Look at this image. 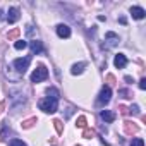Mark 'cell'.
I'll return each instance as SVG.
<instances>
[{
    "label": "cell",
    "instance_id": "obj_4",
    "mask_svg": "<svg viewBox=\"0 0 146 146\" xmlns=\"http://www.w3.org/2000/svg\"><path fill=\"white\" fill-rule=\"evenodd\" d=\"M110 96H112V90H110L108 86H103L102 91H100V95H98V105H100V107L107 105V103L110 102Z\"/></svg>",
    "mask_w": 146,
    "mask_h": 146
},
{
    "label": "cell",
    "instance_id": "obj_19",
    "mask_svg": "<svg viewBox=\"0 0 146 146\" xmlns=\"http://www.w3.org/2000/svg\"><path fill=\"white\" fill-rule=\"evenodd\" d=\"M14 46H16V50H24V48L28 46V43H26V41H23V40H19V41H16V45H14Z\"/></svg>",
    "mask_w": 146,
    "mask_h": 146
},
{
    "label": "cell",
    "instance_id": "obj_12",
    "mask_svg": "<svg viewBox=\"0 0 146 146\" xmlns=\"http://www.w3.org/2000/svg\"><path fill=\"white\" fill-rule=\"evenodd\" d=\"M102 119L105 122H113L115 120V113L112 110H102Z\"/></svg>",
    "mask_w": 146,
    "mask_h": 146
},
{
    "label": "cell",
    "instance_id": "obj_13",
    "mask_svg": "<svg viewBox=\"0 0 146 146\" xmlns=\"http://www.w3.org/2000/svg\"><path fill=\"white\" fill-rule=\"evenodd\" d=\"M31 52H33V53H41V52H43V45H41V41H38V40L31 41Z\"/></svg>",
    "mask_w": 146,
    "mask_h": 146
},
{
    "label": "cell",
    "instance_id": "obj_17",
    "mask_svg": "<svg viewBox=\"0 0 146 146\" xmlns=\"http://www.w3.org/2000/svg\"><path fill=\"white\" fill-rule=\"evenodd\" d=\"M53 125H55V131H57L58 134H62V132H64V124H62V120L55 119V120H53Z\"/></svg>",
    "mask_w": 146,
    "mask_h": 146
},
{
    "label": "cell",
    "instance_id": "obj_27",
    "mask_svg": "<svg viewBox=\"0 0 146 146\" xmlns=\"http://www.w3.org/2000/svg\"><path fill=\"white\" fill-rule=\"evenodd\" d=\"M139 88H141V90H146V79H144V78L139 81Z\"/></svg>",
    "mask_w": 146,
    "mask_h": 146
},
{
    "label": "cell",
    "instance_id": "obj_11",
    "mask_svg": "<svg viewBox=\"0 0 146 146\" xmlns=\"http://www.w3.org/2000/svg\"><path fill=\"white\" fill-rule=\"evenodd\" d=\"M84 67H86V62H79V64H74L72 65V69H70V72L74 76H78V74H81V72L84 70Z\"/></svg>",
    "mask_w": 146,
    "mask_h": 146
},
{
    "label": "cell",
    "instance_id": "obj_10",
    "mask_svg": "<svg viewBox=\"0 0 146 146\" xmlns=\"http://www.w3.org/2000/svg\"><path fill=\"white\" fill-rule=\"evenodd\" d=\"M131 14H132V17L134 19H143L144 17V9L143 7H131Z\"/></svg>",
    "mask_w": 146,
    "mask_h": 146
},
{
    "label": "cell",
    "instance_id": "obj_7",
    "mask_svg": "<svg viewBox=\"0 0 146 146\" xmlns=\"http://www.w3.org/2000/svg\"><path fill=\"white\" fill-rule=\"evenodd\" d=\"M57 35H58L60 38H69V36H70V28H69L67 24H58V26H57Z\"/></svg>",
    "mask_w": 146,
    "mask_h": 146
},
{
    "label": "cell",
    "instance_id": "obj_15",
    "mask_svg": "<svg viewBox=\"0 0 146 146\" xmlns=\"http://www.w3.org/2000/svg\"><path fill=\"white\" fill-rule=\"evenodd\" d=\"M19 35H21V29H19V28H14V29H11V31H9L7 38H9L11 41H14V40H17V38H19Z\"/></svg>",
    "mask_w": 146,
    "mask_h": 146
},
{
    "label": "cell",
    "instance_id": "obj_24",
    "mask_svg": "<svg viewBox=\"0 0 146 146\" xmlns=\"http://www.w3.org/2000/svg\"><path fill=\"white\" fill-rule=\"evenodd\" d=\"M131 146H144V141L141 137H134L132 143H131Z\"/></svg>",
    "mask_w": 146,
    "mask_h": 146
},
{
    "label": "cell",
    "instance_id": "obj_3",
    "mask_svg": "<svg viewBox=\"0 0 146 146\" xmlns=\"http://www.w3.org/2000/svg\"><path fill=\"white\" fill-rule=\"evenodd\" d=\"M29 62H31V57H24V58H16L14 60V67L19 74H24L26 69L29 67Z\"/></svg>",
    "mask_w": 146,
    "mask_h": 146
},
{
    "label": "cell",
    "instance_id": "obj_20",
    "mask_svg": "<svg viewBox=\"0 0 146 146\" xmlns=\"http://www.w3.org/2000/svg\"><path fill=\"white\" fill-rule=\"evenodd\" d=\"M107 84H108V88H110V86H115V84H117V81H115V78H113L112 74H107Z\"/></svg>",
    "mask_w": 146,
    "mask_h": 146
},
{
    "label": "cell",
    "instance_id": "obj_18",
    "mask_svg": "<svg viewBox=\"0 0 146 146\" xmlns=\"http://www.w3.org/2000/svg\"><path fill=\"white\" fill-rule=\"evenodd\" d=\"M119 96H122V98H132V93L129 90H119Z\"/></svg>",
    "mask_w": 146,
    "mask_h": 146
},
{
    "label": "cell",
    "instance_id": "obj_28",
    "mask_svg": "<svg viewBox=\"0 0 146 146\" xmlns=\"http://www.w3.org/2000/svg\"><path fill=\"white\" fill-rule=\"evenodd\" d=\"M5 110V102H0V113Z\"/></svg>",
    "mask_w": 146,
    "mask_h": 146
},
{
    "label": "cell",
    "instance_id": "obj_5",
    "mask_svg": "<svg viewBox=\"0 0 146 146\" xmlns=\"http://www.w3.org/2000/svg\"><path fill=\"white\" fill-rule=\"evenodd\" d=\"M19 17H21V11H19V7H11L9 12H7V16H5V19H7L9 24H14Z\"/></svg>",
    "mask_w": 146,
    "mask_h": 146
},
{
    "label": "cell",
    "instance_id": "obj_9",
    "mask_svg": "<svg viewBox=\"0 0 146 146\" xmlns=\"http://www.w3.org/2000/svg\"><path fill=\"white\" fill-rule=\"evenodd\" d=\"M105 38H107V46H115L117 43H119V36L115 35V33H112V31H108L107 35H105ZM107 46H103V48H107Z\"/></svg>",
    "mask_w": 146,
    "mask_h": 146
},
{
    "label": "cell",
    "instance_id": "obj_26",
    "mask_svg": "<svg viewBox=\"0 0 146 146\" xmlns=\"http://www.w3.org/2000/svg\"><path fill=\"white\" fill-rule=\"evenodd\" d=\"M129 113H134V115H137V113H139V107H137V105H132V107L129 108Z\"/></svg>",
    "mask_w": 146,
    "mask_h": 146
},
{
    "label": "cell",
    "instance_id": "obj_21",
    "mask_svg": "<svg viewBox=\"0 0 146 146\" xmlns=\"http://www.w3.org/2000/svg\"><path fill=\"white\" fill-rule=\"evenodd\" d=\"M76 125H78V127H81V129H84V127H86V117H83V115H81V117L78 119Z\"/></svg>",
    "mask_w": 146,
    "mask_h": 146
},
{
    "label": "cell",
    "instance_id": "obj_6",
    "mask_svg": "<svg viewBox=\"0 0 146 146\" xmlns=\"http://www.w3.org/2000/svg\"><path fill=\"white\" fill-rule=\"evenodd\" d=\"M124 131H125V134L132 136V134H136V132L139 131V127H137L134 122H131V120H125V122H124Z\"/></svg>",
    "mask_w": 146,
    "mask_h": 146
},
{
    "label": "cell",
    "instance_id": "obj_22",
    "mask_svg": "<svg viewBox=\"0 0 146 146\" xmlns=\"http://www.w3.org/2000/svg\"><path fill=\"white\" fill-rule=\"evenodd\" d=\"M83 137H86V139H91V137H95V131H91V129H84V132H83Z\"/></svg>",
    "mask_w": 146,
    "mask_h": 146
},
{
    "label": "cell",
    "instance_id": "obj_23",
    "mask_svg": "<svg viewBox=\"0 0 146 146\" xmlns=\"http://www.w3.org/2000/svg\"><path fill=\"white\" fill-rule=\"evenodd\" d=\"M9 146H26V143H23L21 139H11L9 141Z\"/></svg>",
    "mask_w": 146,
    "mask_h": 146
},
{
    "label": "cell",
    "instance_id": "obj_8",
    "mask_svg": "<svg viewBox=\"0 0 146 146\" xmlns=\"http://www.w3.org/2000/svg\"><path fill=\"white\" fill-rule=\"evenodd\" d=\"M113 64H115V67H117V69L125 67V65H127V58H125V55H124V53H117V55H115V58H113Z\"/></svg>",
    "mask_w": 146,
    "mask_h": 146
},
{
    "label": "cell",
    "instance_id": "obj_1",
    "mask_svg": "<svg viewBox=\"0 0 146 146\" xmlns=\"http://www.w3.org/2000/svg\"><path fill=\"white\" fill-rule=\"evenodd\" d=\"M57 102H58V100L43 98V100H40L38 107H40V110H43V112H46V113H53V112L57 110Z\"/></svg>",
    "mask_w": 146,
    "mask_h": 146
},
{
    "label": "cell",
    "instance_id": "obj_25",
    "mask_svg": "<svg viewBox=\"0 0 146 146\" xmlns=\"http://www.w3.org/2000/svg\"><path fill=\"white\" fill-rule=\"evenodd\" d=\"M117 110H119L122 115H127V113H129V108H127L125 105H119V108H117Z\"/></svg>",
    "mask_w": 146,
    "mask_h": 146
},
{
    "label": "cell",
    "instance_id": "obj_14",
    "mask_svg": "<svg viewBox=\"0 0 146 146\" xmlns=\"http://www.w3.org/2000/svg\"><path fill=\"white\" fill-rule=\"evenodd\" d=\"M58 96H60V93H58L57 88H48V90H46V98H50V100H58Z\"/></svg>",
    "mask_w": 146,
    "mask_h": 146
},
{
    "label": "cell",
    "instance_id": "obj_29",
    "mask_svg": "<svg viewBox=\"0 0 146 146\" xmlns=\"http://www.w3.org/2000/svg\"><path fill=\"white\" fill-rule=\"evenodd\" d=\"M2 19H4V12H2V11H0V21H2Z\"/></svg>",
    "mask_w": 146,
    "mask_h": 146
},
{
    "label": "cell",
    "instance_id": "obj_2",
    "mask_svg": "<svg viewBox=\"0 0 146 146\" xmlns=\"http://www.w3.org/2000/svg\"><path fill=\"white\" fill-rule=\"evenodd\" d=\"M46 78H48V70H46L45 65H38V69L31 74V81H33V83H41V81H45Z\"/></svg>",
    "mask_w": 146,
    "mask_h": 146
},
{
    "label": "cell",
    "instance_id": "obj_16",
    "mask_svg": "<svg viewBox=\"0 0 146 146\" xmlns=\"http://www.w3.org/2000/svg\"><path fill=\"white\" fill-rule=\"evenodd\" d=\"M36 122H38V119H36V117H31V119L24 120V122H23L21 125H23V129H31V127H33V125H35Z\"/></svg>",
    "mask_w": 146,
    "mask_h": 146
}]
</instances>
